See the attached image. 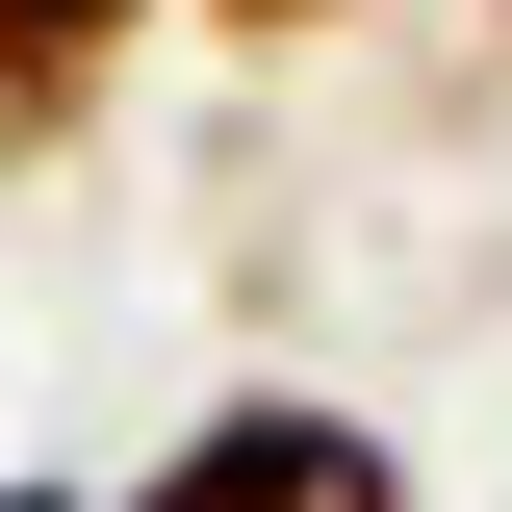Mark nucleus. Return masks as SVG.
<instances>
[{"mask_svg":"<svg viewBox=\"0 0 512 512\" xmlns=\"http://www.w3.org/2000/svg\"><path fill=\"white\" fill-rule=\"evenodd\" d=\"M180 26H231V52H308V26H359V0H180Z\"/></svg>","mask_w":512,"mask_h":512,"instance_id":"3","label":"nucleus"},{"mask_svg":"<svg viewBox=\"0 0 512 512\" xmlns=\"http://www.w3.org/2000/svg\"><path fill=\"white\" fill-rule=\"evenodd\" d=\"M180 0H0V180H52V154H103L128 52H154Z\"/></svg>","mask_w":512,"mask_h":512,"instance_id":"2","label":"nucleus"},{"mask_svg":"<svg viewBox=\"0 0 512 512\" xmlns=\"http://www.w3.org/2000/svg\"><path fill=\"white\" fill-rule=\"evenodd\" d=\"M103 512H410V461H384V410H333V384H231V410L154 436Z\"/></svg>","mask_w":512,"mask_h":512,"instance_id":"1","label":"nucleus"},{"mask_svg":"<svg viewBox=\"0 0 512 512\" xmlns=\"http://www.w3.org/2000/svg\"><path fill=\"white\" fill-rule=\"evenodd\" d=\"M487 52H512V0H487Z\"/></svg>","mask_w":512,"mask_h":512,"instance_id":"5","label":"nucleus"},{"mask_svg":"<svg viewBox=\"0 0 512 512\" xmlns=\"http://www.w3.org/2000/svg\"><path fill=\"white\" fill-rule=\"evenodd\" d=\"M0 512H77V487H0Z\"/></svg>","mask_w":512,"mask_h":512,"instance_id":"4","label":"nucleus"}]
</instances>
